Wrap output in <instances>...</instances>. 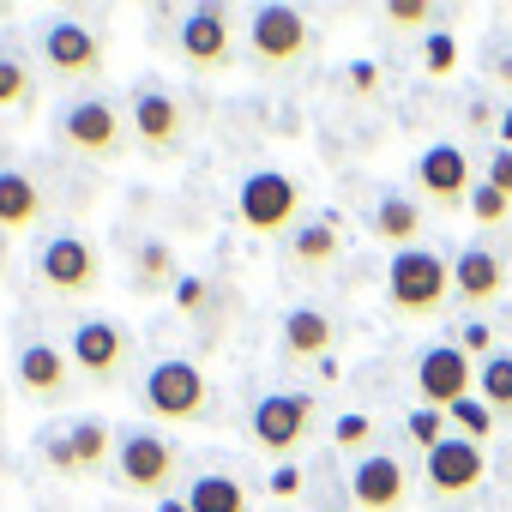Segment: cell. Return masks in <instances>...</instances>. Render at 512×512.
<instances>
[{"mask_svg": "<svg viewBox=\"0 0 512 512\" xmlns=\"http://www.w3.org/2000/svg\"><path fill=\"white\" fill-rule=\"evenodd\" d=\"M145 410L157 416V422H205L211 416V380L193 368V362H181V356H169V362H157L151 374H145Z\"/></svg>", "mask_w": 512, "mask_h": 512, "instance_id": "obj_5", "label": "cell"}, {"mask_svg": "<svg viewBox=\"0 0 512 512\" xmlns=\"http://www.w3.org/2000/svg\"><path fill=\"white\" fill-rule=\"evenodd\" d=\"M43 223V187L25 169H0V229L7 235H31Z\"/></svg>", "mask_w": 512, "mask_h": 512, "instance_id": "obj_20", "label": "cell"}, {"mask_svg": "<svg viewBox=\"0 0 512 512\" xmlns=\"http://www.w3.org/2000/svg\"><path fill=\"white\" fill-rule=\"evenodd\" d=\"M410 175H416V193H422L434 211H464L470 193H476V175H470L464 145H428Z\"/></svg>", "mask_w": 512, "mask_h": 512, "instance_id": "obj_11", "label": "cell"}, {"mask_svg": "<svg viewBox=\"0 0 512 512\" xmlns=\"http://www.w3.org/2000/svg\"><path fill=\"white\" fill-rule=\"evenodd\" d=\"M133 266H139V278H133L139 290H163V284H181V272H175V253H169V241H145Z\"/></svg>", "mask_w": 512, "mask_h": 512, "instance_id": "obj_27", "label": "cell"}, {"mask_svg": "<svg viewBox=\"0 0 512 512\" xmlns=\"http://www.w3.org/2000/svg\"><path fill=\"white\" fill-rule=\"evenodd\" d=\"M127 133L157 163L181 157V145H187V109H181V97L169 85H133L127 91Z\"/></svg>", "mask_w": 512, "mask_h": 512, "instance_id": "obj_4", "label": "cell"}, {"mask_svg": "<svg viewBox=\"0 0 512 512\" xmlns=\"http://www.w3.org/2000/svg\"><path fill=\"white\" fill-rule=\"evenodd\" d=\"M422 67H428L434 79H446V73L458 67V43H452V31H428V43H422Z\"/></svg>", "mask_w": 512, "mask_h": 512, "instance_id": "obj_30", "label": "cell"}, {"mask_svg": "<svg viewBox=\"0 0 512 512\" xmlns=\"http://www.w3.org/2000/svg\"><path fill=\"white\" fill-rule=\"evenodd\" d=\"M386 302H392V314H404V320H434V314H446V302H452V266L440 260V253H428V247L392 253V266H386Z\"/></svg>", "mask_w": 512, "mask_h": 512, "instance_id": "obj_1", "label": "cell"}, {"mask_svg": "<svg viewBox=\"0 0 512 512\" xmlns=\"http://www.w3.org/2000/svg\"><path fill=\"white\" fill-rule=\"evenodd\" d=\"M43 458H49L55 476H97L103 464H115V434H109V422L85 416V422L49 434L43 440Z\"/></svg>", "mask_w": 512, "mask_h": 512, "instance_id": "obj_13", "label": "cell"}, {"mask_svg": "<svg viewBox=\"0 0 512 512\" xmlns=\"http://www.w3.org/2000/svg\"><path fill=\"white\" fill-rule=\"evenodd\" d=\"M157 512H187V494H181V500H175V494H163V500H157Z\"/></svg>", "mask_w": 512, "mask_h": 512, "instance_id": "obj_41", "label": "cell"}, {"mask_svg": "<svg viewBox=\"0 0 512 512\" xmlns=\"http://www.w3.org/2000/svg\"><path fill=\"white\" fill-rule=\"evenodd\" d=\"M428 458V488L434 494H470L482 476H488V458H482V446H470V440H458V434H446L434 452H422Z\"/></svg>", "mask_w": 512, "mask_h": 512, "instance_id": "obj_18", "label": "cell"}, {"mask_svg": "<svg viewBox=\"0 0 512 512\" xmlns=\"http://www.w3.org/2000/svg\"><path fill=\"white\" fill-rule=\"evenodd\" d=\"M500 290H506V260L488 247H464L452 266V296L464 308H488V302H500Z\"/></svg>", "mask_w": 512, "mask_h": 512, "instance_id": "obj_19", "label": "cell"}, {"mask_svg": "<svg viewBox=\"0 0 512 512\" xmlns=\"http://www.w3.org/2000/svg\"><path fill=\"white\" fill-rule=\"evenodd\" d=\"M314 428V398L308 392H272L253 404V440H260V452L272 458H290Z\"/></svg>", "mask_w": 512, "mask_h": 512, "instance_id": "obj_12", "label": "cell"}, {"mask_svg": "<svg viewBox=\"0 0 512 512\" xmlns=\"http://www.w3.org/2000/svg\"><path fill=\"white\" fill-rule=\"evenodd\" d=\"M374 241H386L392 253H410L416 247V235H422V199H410V193H386L380 205H374Z\"/></svg>", "mask_w": 512, "mask_h": 512, "instance_id": "obj_21", "label": "cell"}, {"mask_svg": "<svg viewBox=\"0 0 512 512\" xmlns=\"http://www.w3.org/2000/svg\"><path fill=\"white\" fill-rule=\"evenodd\" d=\"M181 61L199 79L229 73V61H235V19H229V7H193L181 19Z\"/></svg>", "mask_w": 512, "mask_h": 512, "instance_id": "obj_9", "label": "cell"}, {"mask_svg": "<svg viewBox=\"0 0 512 512\" xmlns=\"http://www.w3.org/2000/svg\"><path fill=\"white\" fill-rule=\"evenodd\" d=\"M332 320L320 308H296L284 314V362H326L332 356Z\"/></svg>", "mask_w": 512, "mask_h": 512, "instance_id": "obj_22", "label": "cell"}, {"mask_svg": "<svg viewBox=\"0 0 512 512\" xmlns=\"http://www.w3.org/2000/svg\"><path fill=\"white\" fill-rule=\"evenodd\" d=\"M290 260H296L302 272H320V266H332V260H338V223H332V217H320V223H302V229L290 235Z\"/></svg>", "mask_w": 512, "mask_h": 512, "instance_id": "obj_23", "label": "cell"}, {"mask_svg": "<svg viewBox=\"0 0 512 512\" xmlns=\"http://www.w3.org/2000/svg\"><path fill=\"white\" fill-rule=\"evenodd\" d=\"M332 440H338V452H356V446H368V440H374V416H344Z\"/></svg>", "mask_w": 512, "mask_h": 512, "instance_id": "obj_33", "label": "cell"}, {"mask_svg": "<svg viewBox=\"0 0 512 512\" xmlns=\"http://www.w3.org/2000/svg\"><path fill=\"white\" fill-rule=\"evenodd\" d=\"M296 488H302V470L296 464H278L272 470V494H296Z\"/></svg>", "mask_w": 512, "mask_h": 512, "instance_id": "obj_35", "label": "cell"}, {"mask_svg": "<svg viewBox=\"0 0 512 512\" xmlns=\"http://www.w3.org/2000/svg\"><path fill=\"white\" fill-rule=\"evenodd\" d=\"M494 133H500V151H512V109H500V127Z\"/></svg>", "mask_w": 512, "mask_h": 512, "instance_id": "obj_39", "label": "cell"}, {"mask_svg": "<svg viewBox=\"0 0 512 512\" xmlns=\"http://www.w3.org/2000/svg\"><path fill=\"white\" fill-rule=\"evenodd\" d=\"M247 49H253V67H260V73H290V67L308 61L314 25H308L302 7L272 0V7H253V19H247Z\"/></svg>", "mask_w": 512, "mask_h": 512, "instance_id": "obj_3", "label": "cell"}, {"mask_svg": "<svg viewBox=\"0 0 512 512\" xmlns=\"http://www.w3.org/2000/svg\"><path fill=\"white\" fill-rule=\"evenodd\" d=\"M175 446L163 440V434H151V428H139V434H121V452H115V470H121V482L133 488V494H163L169 482H175Z\"/></svg>", "mask_w": 512, "mask_h": 512, "instance_id": "obj_15", "label": "cell"}, {"mask_svg": "<svg viewBox=\"0 0 512 512\" xmlns=\"http://www.w3.org/2000/svg\"><path fill=\"white\" fill-rule=\"evenodd\" d=\"M127 350H133V338H127V326L109 320V314H91V320L73 326V368H79L91 386H115L121 368H127Z\"/></svg>", "mask_w": 512, "mask_h": 512, "instance_id": "obj_10", "label": "cell"}, {"mask_svg": "<svg viewBox=\"0 0 512 512\" xmlns=\"http://www.w3.org/2000/svg\"><path fill=\"white\" fill-rule=\"evenodd\" d=\"M187 512H247V488L235 476H193Z\"/></svg>", "mask_w": 512, "mask_h": 512, "instance_id": "obj_24", "label": "cell"}, {"mask_svg": "<svg viewBox=\"0 0 512 512\" xmlns=\"http://www.w3.org/2000/svg\"><path fill=\"white\" fill-rule=\"evenodd\" d=\"M470 386H476V368H470V356H464L458 344H434V350L416 356V398H422L428 410L464 404Z\"/></svg>", "mask_w": 512, "mask_h": 512, "instance_id": "obj_14", "label": "cell"}, {"mask_svg": "<svg viewBox=\"0 0 512 512\" xmlns=\"http://www.w3.org/2000/svg\"><path fill=\"white\" fill-rule=\"evenodd\" d=\"M350 85H356L362 97H374V85H380V73H374V67L362 61V67H350Z\"/></svg>", "mask_w": 512, "mask_h": 512, "instance_id": "obj_37", "label": "cell"}, {"mask_svg": "<svg viewBox=\"0 0 512 512\" xmlns=\"http://www.w3.org/2000/svg\"><path fill=\"white\" fill-rule=\"evenodd\" d=\"M37 278H43V290H55V296H91V290L103 284V253H97L91 235L61 229V235H49V241L37 247Z\"/></svg>", "mask_w": 512, "mask_h": 512, "instance_id": "obj_6", "label": "cell"}, {"mask_svg": "<svg viewBox=\"0 0 512 512\" xmlns=\"http://www.w3.org/2000/svg\"><path fill=\"white\" fill-rule=\"evenodd\" d=\"M476 392L494 416H512V356H488L476 368Z\"/></svg>", "mask_w": 512, "mask_h": 512, "instance_id": "obj_26", "label": "cell"}, {"mask_svg": "<svg viewBox=\"0 0 512 512\" xmlns=\"http://www.w3.org/2000/svg\"><path fill=\"white\" fill-rule=\"evenodd\" d=\"M404 434H410L422 452H434V446L446 440V410H428V404H416V410L404 416Z\"/></svg>", "mask_w": 512, "mask_h": 512, "instance_id": "obj_29", "label": "cell"}, {"mask_svg": "<svg viewBox=\"0 0 512 512\" xmlns=\"http://www.w3.org/2000/svg\"><path fill=\"white\" fill-rule=\"evenodd\" d=\"M446 422L458 428V440H470V446H482V440L494 434V422H500V416H494V410H488L482 398H464V404H452V410H446Z\"/></svg>", "mask_w": 512, "mask_h": 512, "instance_id": "obj_28", "label": "cell"}, {"mask_svg": "<svg viewBox=\"0 0 512 512\" xmlns=\"http://www.w3.org/2000/svg\"><path fill=\"white\" fill-rule=\"evenodd\" d=\"M302 181L296 175H284V169H253V175H241V187H235V217L253 229V235H296L302 229Z\"/></svg>", "mask_w": 512, "mask_h": 512, "instance_id": "obj_2", "label": "cell"}, {"mask_svg": "<svg viewBox=\"0 0 512 512\" xmlns=\"http://www.w3.org/2000/svg\"><path fill=\"white\" fill-rule=\"evenodd\" d=\"M494 79H500V85L512 91V55H506V61H494Z\"/></svg>", "mask_w": 512, "mask_h": 512, "instance_id": "obj_40", "label": "cell"}, {"mask_svg": "<svg viewBox=\"0 0 512 512\" xmlns=\"http://www.w3.org/2000/svg\"><path fill=\"white\" fill-rule=\"evenodd\" d=\"M458 350H464V356H476V350H488V326H464V338H458Z\"/></svg>", "mask_w": 512, "mask_h": 512, "instance_id": "obj_38", "label": "cell"}, {"mask_svg": "<svg viewBox=\"0 0 512 512\" xmlns=\"http://www.w3.org/2000/svg\"><path fill=\"white\" fill-rule=\"evenodd\" d=\"M43 67H49L55 79L91 85V79H103V67H109V43H103V31L85 25V19H55V25L43 31Z\"/></svg>", "mask_w": 512, "mask_h": 512, "instance_id": "obj_7", "label": "cell"}, {"mask_svg": "<svg viewBox=\"0 0 512 512\" xmlns=\"http://www.w3.org/2000/svg\"><path fill=\"white\" fill-rule=\"evenodd\" d=\"M482 181H488L494 193H506V199H512V151H494V157H488V175H482Z\"/></svg>", "mask_w": 512, "mask_h": 512, "instance_id": "obj_34", "label": "cell"}, {"mask_svg": "<svg viewBox=\"0 0 512 512\" xmlns=\"http://www.w3.org/2000/svg\"><path fill=\"white\" fill-rule=\"evenodd\" d=\"M13 380L31 404H61L67 386H73V356L55 350V344H19L13 356Z\"/></svg>", "mask_w": 512, "mask_h": 512, "instance_id": "obj_17", "label": "cell"}, {"mask_svg": "<svg viewBox=\"0 0 512 512\" xmlns=\"http://www.w3.org/2000/svg\"><path fill=\"white\" fill-rule=\"evenodd\" d=\"M350 500L362 512H404L410 506V470L392 452H368L362 464H350Z\"/></svg>", "mask_w": 512, "mask_h": 512, "instance_id": "obj_16", "label": "cell"}, {"mask_svg": "<svg viewBox=\"0 0 512 512\" xmlns=\"http://www.w3.org/2000/svg\"><path fill=\"white\" fill-rule=\"evenodd\" d=\"M61 145L79 151V157H91V163H115V157L133 145V133H127V115H121L115 103L85 97V103H73V109L61 115Z\"/></svg>", "mask_w": 512, "mask_h": 512, "instance_id": "obj_8", "label": "cell"}, {"mask_svg": "<svg viewBox=\"0 0 512 512\" xmlns=\"http://www.w3.org/2000/svg\"><path fill=\"white\" fill-rule=\"evenodd\" d=\"M37 103V79L19 55H0V115H31Z\"/></svg>", "mask_w": 512, "mask_h": 512, "instance_id": "obj_25", "label": "cell"}, {"mask_svg": "<svg viewBox=\"0 0 512 512\" xmlns=\"http://www.w3.org/2000/svg\"><path fill=\"white\" fill-rule=\"evenodd\" d=\"M464 211H470L476 223H506V217H512V199H506V193H494L488 181H476V193H470V205H464Z\"/></svg>", "mask_w": 512, "mask_h": 512, "instance_id": "obj_31", "label": "cell"}, {"mask_svg": "<svg viewBox=\"0 0 512 512\" xmlns=\"http://www.w3.org/2000/svg\"><path fill=\"white\" fill-rule=\"evenodd\" d=\"M175 302H181V308H199V302H205V284H199V278H181V284H175Z\"/></svg>", "mask_w": 512, "mask_h": 512, "instance_id": "obj_36", "label": "cell"}, {"mask_svg": "<svg viewBox=\"0 0 512 512\" xmlns=\"http://www.w3.org/2000/svg\"><path fill=\"white\" fill-rule=\"evenodd\" d=\"M386 19H392V25H404V31H410V25H434V19H440V13H434V7H428V0H386Z\"/></svg>", "mask_w": 512, "mask_h": 512, "instance_id": "obj_32", "label": "cell"}]
</instances>
